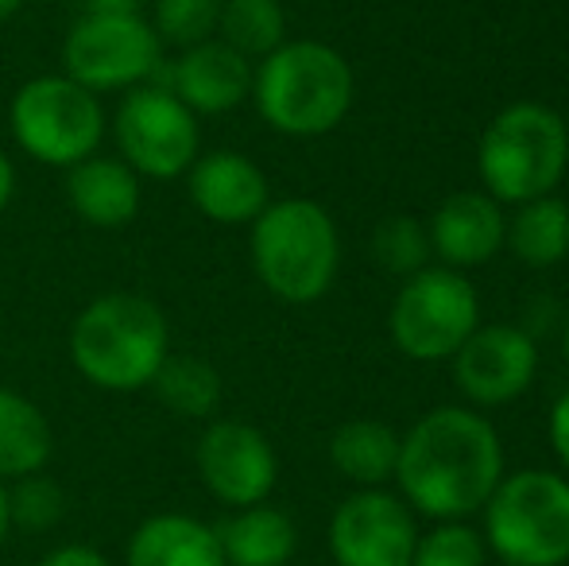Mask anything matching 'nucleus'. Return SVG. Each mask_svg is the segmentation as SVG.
<instances>
[{
	"label": "nucleus",
	"mask_w": 569,
	"mask_h": 566,
	"mask_svg": "<svg viewBox=\"0 0 569 566\" xmlns=\"http://www.w3.org/2000/svg\"><path fill=\"white\" fill-rule=\"evenodd\" d=\"M411 566H485V539L461 520H442L419 536Z\"/></svg>",
	"instance_id": "nucleus-28"
},
{
	"label": "nucleus",
	"mask_w": 569,
	"mask_h": 566,
	"mask_svg": "<svg viewBox=\"0 0 569 566\" xmlns=\"http://www.w3.org/2000/svg\"><path fill=\"white\" fill-rule=\"evenodd\" d=\"M20 8H23V0H0V20H12Z\"/></svg>",
	"instance_id": "nucleus-34"
},
{
	"label": "nucleus",
	"mask_w": 569,
	"mask_h": 566,
	"mask_svg": "<svg viewBox=\"0 0 569 566\" xmlns=\"http://www.w3.org/2000/svg\"><path fill=\"white\" fill-rule=\"evenodd\" d=\"M39 566H113L98 547H86V544H62L54 552H47Z\"/></svg>",
	"instance_id": "nucleus-29"
},
{
	"label": "nucleus",
	"mask_w": 569,
	"mask_h": 566,
	"mask_svg": "<svg viewBox=\"0 0 569 566\" xmlns=\"http://www.w3.org/2000/svg\"><path fill=\"white\" fill-rule=\"evenodd\" d=\"M151 393L159 396L167 411L182 419H206L218 411L221 404V373L213 369L206 357L194 354H167V361L159 365V373L151 377Z\"/></svg>",
	"instance_id": "nucleus-22"
},
{
	"label": "nucleus",
	"mask_w": 569,
	"mask_h": 566,
	"mask_svg": "<svg viewBox=\"0 0 569 566\" xmlns=\"http://www.w3.org/2000/svg\"><path fill=\"white\" fill-rule=\"evenodd\" d=\"M569 163V129L555 109L516 101L485 129L477 167L496 202H531L562 182Z\"/></svg>",
	"instance_id": "nucleus-5"
},
{
	"label": "nucleus",
	"mask_w": 569,
	"mask_h": 566,
	"mask_svg": "<svg viewBox=\"0 0 569 566\" xmlns=\"http://www.w3.org/2000/svg\"><path fill=\"white\" fill-rule=\"evenodd\" d=\"M159 75H167V90L182 101L194 117L232 113L252 98V59L232 51L226 39H206V43L182 47L174 62H163Z\"/></svg>",
	"instance_id": "nucleus-14"
},
{
	"label": "nucleus",
	"mask_w": 569,
	"mask_h": 566,
	"mask_svg": "<svg viewBox=\"0 0 569 566\" xmlns=\"http://www.w3.org/2000/svg\"><path fill=\"white\" fill-rule=\"evenodd\" d=\"M163 67V39L140 12H86L62 43V75L90 93L136 90Z\"/></svg>",
	"instance_id": "nucleus-8"
},
{
	"label": "nucleus",
	"mask_w": 569,
	"mask_h": 566,
	"mask_svg": "<svg viewBox=\"0 0 569 566\" xmlns=\"http://www.w3.org/2000/svg\"><path fill=\"white\" fill-rule=\"evenodd\" d=\"M419 528L411 508L383 489L345 497L330 520V552L338 566H411Z\"/></svg>",
	"instance_id": "nucleus-12"
},
{
	"label": "nucleus",
	"mask_w": 569,
	"mask_h": 566,
	"mask_svg": "<svg viewBox=\"0 0 569 566\" xmlns=\"http://www.w3.org/2000/svg\"><path fill=\"white\" fill-rule=\"evenodd\" d=\"M190 202L218 226H252L268 206V175L244 151H210L187 171Z\"/></svg>",
	"instance_id": "nucleus-15"
},
{
	"label": "nucleus",
	"mask_w": 569,
	"mask_h": 566,
	"mask_svg": "<svg viewBox=\"0 0 569 566\" xmlns=\"http://www.w3.org/2000/svg\"><path fill=\"white\" fill-rule=\"evenodd\" d=\"M221 4L226 0H156L151 8V28L163 43L194 47L218 36Z\"/></svg>",
	"instance_id": "nucleus-27"
},
{
	"label": "nucleus",
	"mask_w": 569,
	"mask_h": 566,
	"mask_svg": "<svg viewBox=\"0 0 569 566\" xmlns=\"http://www.w3.org/2000/svg\"><path fill=\"white\" fill-rule=\"evenodd\" d=\"M516 257L531 268H555L569 257V206L555 195L519 202L516 221L508 226Z\"/></svg>",
	"instance_id": "nucleus-23"
},
{
	"label": "nucleus",
	"mask_w": 569,
	"mask_h": 566,
	"mask_svg": "<svg viewBox=\"0 0 569 566\" xmlns=\"http://www.w3.org/2000/svg\"><path fill=\"white\" fill-rule=\"evenodd\" d=\"M128 566H226V555L213 524L187 513H159L132 532Z\"/></svg>",
	"instance_id": "nucleus-18"
},
{
	"label": "nucleus",
	"mask_w": 569,
	"mask_h": 566,
	"mask_svg": "<svg viewBox=\"0 0 569 566\" xmlns=\"http://www.w3.org/2000/svg\"><path fill=\"white\" fill-rule=\"evenodd\" d=\"M341 237L326 206L310 198L268 202L252 221V268L283 302H315L338 280Z\"/></svg>",
	"instance_id": "nucleus-4"
},
{
	"label": "nucleus",
	"mask_w": 569,
	"mask_h": 566,
	"mask_svg": "<svg viewBox=\"0 0 569 566\" xmlns=\"http://www.w3.org/2000/svg\"><path fill=\"white\" fill-rule=\"evenodd\" d=\"M171 354V326L148 295L109 291L78 310L70 326V361L106 393H140Z\"/></svg>",
	"instance_id": "nucleus-2"
},
{
	"label": "nucleus",
	"mask_w": 569,
	"mask_h": 566,
	"mask_svg": "<svg viewBox=\"0 0 569 566\" xmlns=\"http://www.w3.org/2000/svg\"><path fill=\"white\" fill-rule=\"evenodd\" d=\"M8 536H12V516H8V489L0 481V547L8 544Z\"/></svg>",
	"instance_id": "nucleus-33"
},
{
	"label": "nucleus",
	"mask_w": 569,
	"mask_h": 566,
	"mask_svg": "<svg viewBox=\"0 0 569 566\" xmlns=\"http://www.w3.org/2000/svg\"><path fill=\"white\" fill-rule=\"evenodd\" d=\"M252 101L263 121L283 137H326L352 106V70L330 43L295 39L260 59L252 75Z\"/></svg>",
	"instance_id": "nucleus-3"
},
{
	"label": "nucleus",
	"mask_w": 569,
	"mask_h": 566,
	"mask_svg": "<svg viewBox=\"0 0 569 566\" xmlns=\"http://www.w3.org/2000/svg\"><path fill=\"white\" fill-rule=\"evenodd\" d=\"M8 516H12V532H51L67 516V493L43 469L16 477L12 489H8Z\"/></svg>",
	"instance_id": "nucleus-25"
},
{
	"label": "nucleus",
	"mask_w": 569,
	"mask_h": 566,
	"mask_svg": "<svg viewBox=\"0 0 569 566\" xmlns=\"http://www.w3.org/2000/svg\"><path fill=\"white\" fill-rule=\"evenodd\" d=\"M12 137L43 167H74L98 156L106 140L101 98L67 75H39L23 82L8 109Z\"/></svg>",
	"instance_id": "nucleus-7"
},
{
	"label": "nucleus",
	"mask_w": 569,
	"mask_h": 566,
	"mask_svg": "<svg viewBox=\"0 0 569 566\" xmlns=\"http://www.w3.org/2000/svg\"><path fill=\"white\" fill-rule=\"evenodd\" d=\"M330 461L341 477L357 481L360 489H380L388 477H396L399 435L380 419H352L333 430Z\"/></svg>",
	"instance_id": "nucleus-21"
},
{
	"label": "nucleus",
	"mask_w": 569,
	"mask_h": 566,
	"mask_svg": "<svg viewBox=\"0 0 569 566\" xmlns=\"http://www.w3.org/2000/svg\"><path fill=\"white\" fill-rule=\"evenodd\" d=\"M430 252L446 260V268H477L492 260L508 241V221L500 202L485 190L450 195L430 218Z\"/></svg>",
	"instance_id": "nucleus-16"
},
{
	"label": "nucleus",
	"mask_w": 569,
	"mask_h": 566,
	"mask_svg": "<svg viewBox=\"0 0 569 566\" xmlns=\"http://www.w3.org/2000/svg\"><path fill=\"white\" fill-rule=\"evenodd\" d=\"M86 12H140V0H86Z\"/></svg>",
	"instance_id": "nucleus-32"
},
{
	"label": "nucleus",
	"mask_w": 569,
	"mask_h": 566,
	"mask_svg": "<svg viewBox=\"0 0 569 566\" xmlns=\"http://www.w3.org/2000/svg\"><path fill=\"white\" fill-rule=\"evenodd\" d=\"M202 485L229 508L263 505L279 481V461L268 435L240 419H218L194 446Z\"/></svg>",
	"instance_id": "nucleus-11"
},
{
	"label": "nucleus",
	"mask_w": 569,
	"mask_h": 566,
	"mask_svg": "<svg viewBox=\"0 0 569 566\" xmlns=\"http://www.w3.org/2000/svg\"><path fill=\"white\" fill-rule=\"evenodd\" d=\"M12 195H16V167H12V159H8L4 151H0V214L8 210Z\"/></svg>",
	"instance_id": "nucleus-31"
},
{
	"label": "nucleus",
	"mask_w": 569,
	"mask_h": 566,
	"mask_svg": "<svg viewBox=\"0 0 569 566\" xmlns=\"http://www.w3.org/2000/svg\"><path fill=\"white\" fill-rule=\"evenodd\" d=\"M562 354H566V361H569V318H566V330H562Z\"/></svg>",
	"instance_id": "nucleus-35"
},
{
	"label": "nucleus",
	"mask_w": 569,
	"mask_h": 566,
	"mask_svg": "<svg viewBox=\"0 0 569 566\" xmlns=\"http://www.w3.org/2000/svg\"><path fill=\"white\" fill-rule=\"evenodd\" d=\"M218 39L244 59H268L287 43V16L279 0H226L218 20Z\"/></svg>",
	"instance_id": "nucleus-24"
},
{
	"label": "nucleus",
	"mask_w": 569,
	"mask_h": 566,
	"mask_svg": "<svg viewBox=\"0 0 569 566\" xmlns=\"http://www.w3.org/2000/svg\"><path fill=\"white\" fill-rule=\"evenodd\" d=\"M550 446H555L558 461L569 469V393L558 396L555 411H550Z\"/></svg>",
	"instance_id": "nucleus-30"
},
{
	"label": "nucleus",
	"mask_w": 569,
	"mask_h": 566,
	"mask_svg": "<svg viewBox=\"0 0 569 566\" xmlns=\"http://www.w3.org/2000/svg\"><path fill=\"white\" fill-rule=\"evenodd\" d=\"M500 477V435L469 408H435L407 435H399V489L415 513L438 524L480 513Z\"/></svg>",
	"instance_id": "nucleus-1"
},
{
	"label": "nucleus",
	"mask_w": 569,
	"mask_h": 566,
	"mask_svg": "<svg viewBox=\"0 0 569 566\" xmlns=\"http://www.w3.org/2000/svg\"><path fill=\"white\" fill-rule=\"evenodd\" d=\"M372 257L383 272L391 276H415L427 268L430 257V237L427 229L419 226L407 214H396V218H383L372 234Z\"/></svg>",
	"instance_id": "nucleus-26"
},
{
	"label": "nucleus",
	"mask_w": 569,
	"mask_h": 566,
	"mask_svg": "<svg viewBox=\"0 0 569 566\" xmlns=\"http://www.w3.org/2000/svg\"><path fill=\"white\" fill-rule=\"evenodd\" d=\"M485 544L508 566L569 563V481L550 469L500 477L485 500Z\"/></svg>",
	"instance_id": "nucleus-6"
},
{
	"label": "nucleus",
	"mask_w": 569,
	"mask_h": 566,
	"mask_svg": "<svg viewBox=\"0 0 569 566\" xmlns=\"http://www.w3.org/2000/svg\"><path fill=\"white\" fill-rule=\"evenodd\" d=\"M539 373V346L519 326H477L453 354V377L480 408H500L523 396Z\"/></svg>",
	"instance_id": "nucleus-13"
},
{
	"label": "nucleus",
	"mask_w": 569,
	"mask_h": 566,
	"mask_svg": "<svg viewBox=\"0 0 569 566\" xmlns=\"http://www.w3.org/2000/svg\"><path fill=\"white\" fill-rule=\"evenodd\" d=\"M113 137L120 159L140 179H179L198 159V117L156 82L136 86L120 98Z\"/></svg>",
	"instance_id": "nucleus-10"
},
{
	"label": "nucleus",
	"mask_w": 569,
	"mask_h": 566,
	"mask_svg": "<svg viewBox=\"0 0 569 566\" xmlns=\"http://www.w3.org/2000/svg\"><path fill=\"white\" fill-rule=\"evenodd\" d=\"M480 302L457 268H422L407 276L391 307V338L415 361H446L477 330Z\"/></svg>",
	"instance_id": "nucleus-9"
},
{
	"label": "nucleus",
	"mask_w": 569,
	"mask_h": 566,
	"mask_svg": "<svg viewBox=\"0 0 569 566\" xmlns=\"http://www.w3.org/2000/svg\"><path fill=\"white\" fill-rule=\"evenodd\" d=\"M67 198L90 226L124 229L140 214V175L120 156H90L67 167Z\"/></svg>",
	"instance_id": "nucleus-17"
},
{
	"label": "nucleus",
	"mask_w": 569,
	"mask_h": 566,
	"mask_svg": "<svg viewBox=\"0 0 569 566\" xmlns=\"http://www.w3.org/2000/svg\"><path fill=\"white\" fill-rule=\"evenodd\" d=\"M213 532H218L226 566H287L299 547L291 516L271 505L232 508L226 520L213 524Z\"/></svg>",
	"instance_id": "nucleus-19"
},
{
	"label": "nucleus",
	"mask_w": 569,
	"mask_h": 566,
	"mask_svg": "<svg viewBox=\"0 0 569 566\" xmlns=\"http://www.w3.org/2000/svg\"><path fill=\"white\" fill-rule=\"evenodd\" d=\"M54 435L36 400L0 388V481L39 474L51 461Z\"/></svg>",
	"instance_id": "nucleus-20"
}]
</instances>
